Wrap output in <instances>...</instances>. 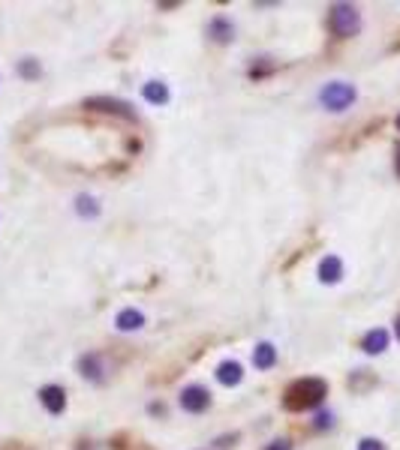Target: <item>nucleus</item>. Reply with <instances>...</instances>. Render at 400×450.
Wrapping results in <instances>:
<instances>
[{
	"label": "nucleus",
	"instance_id": "13",
	"mask_svg": "<svg viewBox=\"0 0 400 450\" xmlns=\"http://www.w3.org/2000/svg\"><path fill=\"white\" fill-rule=\"evenodd\" d=\"M208 37L217 39V42H229V39H232V25H229L226 18H214V21L208 25Z\"/></svg>",
	"mask_w": 400,
	"mask_h": 450
},
{
	"label": "nucleus",
	"instance_id": "8",
	"mask_svg": "<svg viewBox=\"0 0 400 450\" xmlns=\"http://www.w3.org/2000/svg\"><path fill=\"white\" fill-rule=\"evenodd\" d=\"M340 276H343L340 258L337 255L322 258V264H319V279H322V283H340Z\"/></svg>",
	"mask_w": 400,
	"mask_h": 450
},
{
	"label": "nucleus",
	"instance_id": "9",
	"mask_svg": "<svg viewBox=\"0 0 400 450\" xmlns=\"http://www.w3.org/2000/svg\"><path fill=\"white\" fill-rule=\"evenodd\" d=\"M253 364H256V369H271L277 364V348L271 342H259L253 348Z\"/></svg>",
	"mask_w": 400,
	"mask_h": 450
},
{
	"label": "nucleus",
	"instance_id": "4",
	"mask_svg": "<svg viewBox=\"0 0 400 450\" xmlns=\"http://www.w3.org/2000/svg\"><path fill=\"white\" fill-rule=\"evenodd\" d=\"M85 108H91V111H106V115H118V117H127V120L136 117V111H132L127 103H120V99H108V96L85 99Z\"/></svg>",
	"mask_w": 400,
	"mask_h": 450
},
{
	"label": "nucleus",
	"instance_id": "16",
	"mask_svg": "<svg viewBox=\"0 0 400 450\" xmlns=\"http://www.w3.org/2000/svg\"><path fill=\"white\" fill-rule=\"evenodd\" d=\"M21 75H39V66L37 63H33V60H25V63H21Z\"/></svg>",
	"mask_w": 400,
	"mask_h": 450
},
{
	"label": "nucleus",
	"instance_id": "2",
	"mask_svg": "<svg viewBox=\"0 0 400 450\" xmlns=\"http://www.w3.org/2000/svg\"><path fill=\"white\" fill-rule=\"evenodd\" d=\"M331 30H335L337 37H343V39L355 37V33L361 30L358 9H355L352 4H335L331 6Z\"/></svg>",
	"mask_w": 400,
	"mask_h": 450
},
{
	"label": "nucleus",
	"instance_id": "15",
	"mask_svg": "<svg viewBox=\"0 0 400 450\" xmlns=\"http://www.w3.org/2000/svg\"><path fill=\"white\" fill-rule=\"evenodd\" d=\"M358 450H385V447H382V442H376V438H364Z\"/></svg>",
	"mask_w": 400,
	"mask_h": 450
},
{
	"label": "nucleus",
	"instance_id": "22",
	"mask_svg": "<svg viewBox=\"0 0 400 450\" xmlns=\"http://www.w3.org/2000/svg\"><path fill=\"white\" fill-rule=\"evenodd\" d=\"M397 129H400V117H397Z\"/></svg>",
	"mask_w": 400,
	"mask_h": 450
},
{
	"label": "nucleus",
	"instance_id": "11",
	"mask_svg": "<svg viewBox=\"0 0 400 450\" xmlns=\"http://www.w3.org/2000/svg\"><path fill=\"white\" fill-rule=\"evenodd\" d=\"M115 324H118V330H139L144 324V315L139 309H124V312H118Z\"/></svg>",
	"mask_w": 400,
	"mask_h": 450
},
{
	"label": "nucleus",
	"instance_id": "14",
	"mask_svg": "<svg viewBox=\"0 0 400 450\" xmlns=\"http://www.w3.org/2000/svg\"><path fill=\"white\" fill-rule=\"evenodd\" d=\"M82 375L85 378H94V381H99V378H103V366H99V357H85L82 360Z\"/></svg>",
	"mask_w": 400,
	"mask_h": 450
},
{
	"label": "nucleus",
	"instance_id": "17",
	"mask_svg": "<svg viewBox=\"0 0 400 450\" xmlns=\"http://www.w3.org/2000/svg\"><path fill=\"white\" fill-rule=\"evenodd\" d=\"M79 205H82V207H79L82 213H91V217L96 213V205H94V198H79Z\"/></svg>",
	"mask_w": 400,
	"mask_h": 450
},
{
	"label": "nucleus",
	"instance_id": "21",
	"mask_svg": "<svg viewBox=\"0 0 400 450\" xmlns=\"http://www.w3.org/2000/svg\"><path fill=\"white\" fill-rule=\"evenodd\" d=\"M394 330H397V340H400V319H397V324H394Z\"/></svg>",
	"mask_w": 400,
	"mask_h": 450
},
{
	"label": "nucleus",
	"instance_id": "1",
	"mask_svg": "<svg viewBox=\"0 0 400 450\" xmlns=\"http://www.w3.org/2000/svg\"><path fill=\"white\" fill-rule=\"evenodd\" d=\"M328 397V385L322 378H298L295 385H289L286 390V409L289 411H307Z\"/></svg>",
	"mask_w": 400,
	"mask_h": 450
},
{
	"label": "nucleus",
	"instance_id": "3",
	"mask_svg": "<svg viewBox=\"0 0 400 450\" xmlns=\"http://www.w3.org/2000/svg\"><path fill=\"white\" fill-rule=\"evenodd\" d=\"M319 99L328 111H346L355 103V87L346 84V82H331V84L322 87Z\"/></svg>",
	"mask_w": 400,
	"mask_h": 450
},
{
	"label": "nucleus",
	"instance_id": "10",
	"mask_svg": "<svg viewBox=\"0 0 400 450\" xmlns=\"http://www.w3.org/2000/svg\"><path fill=\"white\" fill-rule=\"evenodd\" d=\"M364 352L368 354H382L385 348H388V333L382 330V328H376V330H370L368 336H364Z\"/></svg>",
	"mask_w": 400,
	"mask_h": 450
},
{
	"label": "nucleus",
	"instance_id": "6",
	"mask_svg": "<svg viewBox=\"0 0 400 450\" xmlns=\"http://www.w3.org/2000/svg\"><path fill=\"white\" fill-rule=\"evenodd\" d=\"M39 402L46 405L51 414H61L63 405H66V393H63V387H58V385H46V387L39 390Z\"/></svg>",
	"mask_w": 400,
	"mask_h": 450
},
{
	"label": "nucleus",
	"instance_id": "5",
	"mask_svg": "<svg viewBox=\"0 0 400 450\" xmlns=\"http://www.w3.org/2000/svg\"><path fill=\"white\" fill-rule=\"evenodd\" d=\"M208 405H211V393L202 385H190V387L181 390V409L184 411L199 414V411H205Z\"/></svg>",
	"mask_w": 400,
	"mask_h": 450
},
{
	"label": "nucleus",
	"instance_id": "18",
	"mask_svg": "<svg viewBox=\"0 0 400 450\" xmlns=\"http://www.w3.org/2000/svg\"><path fill=\"white\" fill-rule=\"evenodd\" d=\"M316 426H319V430H325V426H331V414H319V418H316Z\"/></svg>",
	"mask_w": 400,
	"mask_h": 450
},
{
	"label": "nucleus",
	"instance_id": "20",
	"mask_svg": "<svg viewBox=\"0 0 400 450\" xmlns=\"http://www.w3.org/2000/svg\"><path fill=\"white\" fill-rule=\"evenodd\" d=\"M394 168H397V174H400V148H397V160H394Z\"/></svg>",
	"mask_w": 400,
	"mask_h": 450
},
{
	"label": "nucleus",
	"instance_id": "19",
	"mask_svg": "<svg viewBox=\"0 0 400 450\" xmlns=\"http://www.w3.org/2000/svg\"><path fill=\"white\" fill-rule=\"evenodd\" d=\"M268 450H292V447H289V442H274L268 444Z\"/></svg>",
	"mask_w": 400,
	"mask_h": 450
},
{
	"label": "nucleus",
	"instance_id": "7",
	"mask_svg": "<svg viewBox=\"0 0 400 450\" xmlns=\"http://www.w3.org/2000/svg\"><path fill=\"white\" fill-rule=\"evenodd\" d=\"M241 378H244V369H241L238 360H223V364L217 366V381H220V385L232 387V385H238Z\"/></svg>",
	"mask_w": 400,
	"mask_h": 450
},
{
	"label": "nucleus",
	"instance_id": "12",
	"mask_svg": "<svg viewBox=\"0 0 400 450\" xmlns=\"http://www.w3.org/2000/svg\"><path fill=\"white\" fill-rule=\"evenodd\" d=\"M142 94H144V99H148V103H154V105L169 103V87H165L163 82H148Z\"/></svg>",
	"mask_w": 400,
	"mask_h": 450
}]
</instances>
